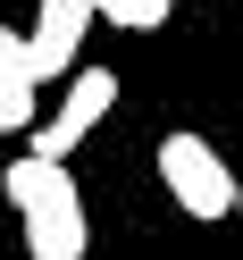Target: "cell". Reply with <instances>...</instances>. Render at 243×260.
Returning a JSON list of instances; mask_svg holds the SVG:
<instances>
[{
  "label": "cell",
  "instance_id": "1",
  "mask_svg": "<svg viewBox=\"0 0 243 260\" xmlns=\"http://www.w3.org/2000/svg\"><path fill=\"white\" fill-rule=\"evenodd\" d=\"M0 193H9V210H17V226H25V260H84L92 252L84 193H76V176L59 168V159L17 151L0 168Z\"/></svg>",
  "mask_w": 243,
  "mask_h": 260
},
{
  "label": "cell",
  "instance_id": "2",
  "mask_svg": "<svg viewBox=\"0 0 243 260\" xmlns=\"http://www.w3.org/2000/svg\"><path fill=\"white\" fill-rule=\"evenodd\" d=\"M159 185L185 218H235V168L201 135H159Z\"/></svg>",
  "mask_w": 243,
  "mask_h": 260
},
{
  "label": "cell",
  "instance_id": "3",
  "mask_svg": "<svg viewBox=\"0 0 243 260\" xmlns=\"http://www.w3.org/2000/svg\"><path fill=\"white\" fill-rule=\"evenodd\" d=\"M109 109H118V76H109V68H76V84L59 92V109H51V126H42L34 159H59V168H67V151L109 118Z\"/></svg>",
  "mask_w": 243,
  "mask_h": 260
},
{
  "label": "cell",
  "instance_id": "4",
  "mask_svg": "<svg viewBox=\"0 0 243 260\" xmlns=\"http://www.w3.org/2000/svg\"><path fill=\"white\" fill-rule=\"evenodd\" d=\"M92 34V0H42L34 25H25V59H34V84H59V76L76 68V51H84Z\"/></svg>",
  "mask_w": 243,
  "mask_h": 260
},
{
  "label": "cell",
  "instance_id": "5",
  "mask_svg": "<svg viewBox=\"0 0 243 260\" xmlns=\"http://www.w3.org/2000/svg\"><path fill=\"white\" fill-rule=\"evenodd\" d=\"M42 109V84H34V59H25V34L0 25V135H25Z\"/></svg>",
  "mask_w": 243,
  "mask_h": 260
},
{
  "label": "cell",
  "instance_id": "6",
  "mask_svg": "<svg viewBox=\"0 0 243 260\" xmlns=\"http://www.w3.org/2000/svg\"><path fill=\"white\" fill-rule=\"evenodd\" d=\"M118 25H126V34H151V25H168V0H126Z\"/></svg>",
  "mask_w": 243,
  "mask_h": 260
},
{
  "label": "cell",
  "instance_id": "7",
  "mask_svg": "<svg viewBox=\"0 0 243 260\" xmlns=\"http://www.w3.org/2000/svg\"><path fill=\"white\" fill-rule=\"evenodd\" d=\"M118 9H126V0H92V17H109V25H118Z\"/></svg>",
  "mask_w": 243,
  "mask_h": 260
},
{
  "label": "cell",
  "instance_id": "8",
  "mask_svg": "<svg viewBox=\"0 0 243 260\" xmlns=\"http://www.w3.org/2000/svg\"><path fill=\"white\" fill-rule=\"evenodd\" d=\"M235 210H243V176H235Z\"/></svg>",
  "mask_w": 243,
  "mask_h": 260
}]
</instances>
